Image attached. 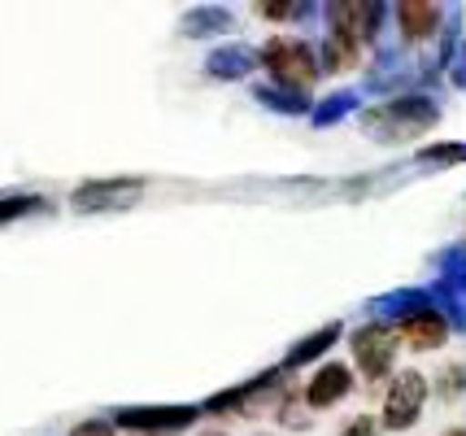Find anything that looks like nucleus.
<instances>
[{
  "label": "nucleus",
  "mask_w": 466,
  "mask_h": 436,
  "mask_svg": "<svg viewBox=\"0 0 466 436\" xmlns=\"http://www.w3.org/2000/svg\"><path fill=\"white\" fill-rule=\"evenodd\" d=\"M397 22H401V35H406V40H427V35L436 31V22H441V9L427 5V0H406V5L397 9Z\"/></svg>",
  "instance_id": "nucleus-10"
},
{
  "label": "nucleus",
  "mask_w": 466,
  "mask_h": 436,
  "mask_svg": "<svg viewBox=\"0 0 466 436\" xmlns=\"http://www.w3.org/2000/svg\"><path fill=\"white\" fill-rule=\"evenodd\" d=\"M26 209H40V201H31V197H14V201H0V223L5 218H18Z\"/></svg>",
  "instance_id": "nucleus-14"
},
{
  "label": "nucleus",
  "mask_w": 466,
  "mask_h": 436,
  "mask_svg": "<svg viewBox=\"0 0 466 436\" xmlns=\"http://www.w3.org/2000/svg\"><path fill=\"white\" fill-rule=\"evenodd\" d=\"M362 123L366 131H380L384 140H410V136H423L427 127L436 123V109H431V101H392L370 109Z\"/></svg>",
  "instance_id": "nucleus-1"
},
{
  "label": "nucleus",
  "mask_w": 466,
  "mask_h": 436,
  "mask_svg": "<svg viewBox=\"0 0 466 436\" xmlns=\"http://www.w3.org/2000/svg\"><path fill=\"white\" fill-rule=\"evenodd\" d=\"M345 436H375V419H353V423H349L345 428Z\"/></svg>",
  "instance_id": "nucleus-15"
},
{
  "label": "nucleus",
  "mask_w": 466,
  "mask_h": 436,
  "mask_svg": "<svg viewBox=\"0 0 466 436\" xmlns=\"http://www.w3.org/2000/svg\"><path fill=\"white\" fill-rule=\"evenodd\" d=\"M449 436H466V428H458V432H449Z\"/></svg>",
  "instance_id": "nucleus-17"
},
{
  "label": "nucleus",
  "mask_w": 466,
  "mask_h": 436,
  "mask_svg": "<svg viewBox=\"0 0 466 436\" xmlns=\"http://www.w3.org/2000/svg\"><path fill=\"white\" fill-rule=\"evenodd\" d=\"M353 62H358V44L340 31H331L327 35V70H349Z\"/></svg>",
  "instance_id": "nucleus-11"
},
{
  "label": "nucleus",
  "mask_w": 466,
  "mask_h": 436,
  "mask_svg": "<svg viewBox=\"0 0 466 436\" xmlns=\"http://www.w3.org/2000/svg\"><path fill=\"white\" fill-rule=\"evenodd\" d=\"M423 401H427V380L419 371H401L384 397V428H392V432L410 428L419 419V411H423Z\"/></svg>",
  "instance_id": "nucleus-3"
},
{
  "label": "nucleus",
  "mask_w": 466,
  "mask_h": 436,
  "mask_svg": "<svg viewBox=\"0 0 466 436\" xmlns=\"http://www.w3.org/2000/svg\"><path fill=\"white\" fill-rule=\"evenodd\" d=\"M197 419L192 406H162V411H118L122 428H144V432H175V428H187Z\"/></svg>",
  "instance_id": "nucleus-6"
},
{
  "label": "nucleus",
  "mask_w": 466,
  "mask_h": 436,
  "mask_svg": "<svg viewBox=\"0 0 466 436\" xmlns=\"http://www.w3.org/2000/svg\"><path fill=\"white\" fill-rule=\"evenodd\" d=\"M397 332L406 336L410 350H441L449 336V323L441 310L423 306V310H414V314H401V328H397Z\"/></svg>",
  "instance_id": "nucleus-5"
},
{
  "label": "nucleus",
  "mask_w": 466,
  "mask_h": 436,
  "mask_svg": "<svg viewBox=\"0 0 466 436\" xmlns=\"http://www.w3.org/2000/svg\"><path fill=\"white\" fill-rule=\"evenodd\" d=\"M262 62L284 87H305L314 84V75H319V62H314L309 44L301 40H270L262 48Z\"/></svg>",
  "instance_id": "nucleus-2"
},
{
  "label": "nucleus",
  "mask_w": 466,
  "mask_h": 436,
  "mask_svg": "<svg viewBox=\"0 0 466 436\" xmlns=\"http://www.w3.org/2000/svg\"><path fill=\"white\" fill-rule=\"evenodd\" d=\"M70 436H109V428H105V423H79Z\"/></svg>",
  "instance_id": "nucleus-16"
},
{
  "label": "nucleus",
  "mask_w": 466,
  "mask_h": 436,
  "mask_svg": "<svg viewBox=\"0 0 466 436\" xmlns=\"http://www.w3.org/2000/svg\"><path fill=\"white\" fill-rule=\"evenodd\" d=\"M331 22H336V31L349 35V40H370V31H375V22H380V5H358V0H340V5H331Z\"/></svg>",
  "instance_id": "nucleus-7"
},
{
  "label": "nucleus",
  "mask_w": 466,
  "mask_h": 436,
  "mask_svg": "<svg viewBox=\"0 0 466 436\" xmlns=\"http://www.w3.org/2000/svg\"><path fill=\"white\" fill-rule=\"evenodd\" d=\"M423 162H466V145H436V148H423Z\"/></svg>",
  "instance_id": "nucleus-13"
},
{
  "label": "nucleus",
  "mask_w": 466,
  "mask_h": 436,
  "mask_svg": "<svg viewBox=\"0 0 466 436\" xmlns=\"http://www.w3.org/2000/svg\"><path fill=\"white\" fill-rule=\"evenodd\" d=\"M140 192L136 179H114V184H87L79 188V197H75V206L79 209H96V206H109V209H122L131 197Z\"/></svg>",
  "instance_id": "nucleus-8"
},
{
  "label": "nucleus",
  "mask_w": 466,
  "mask_h": 436,
  "mask_svg": "<svg viewBox=\"0 0 466 436\" xmlns=\"http://www.w3.org/2000/svg\"><path fill=\"white\" fill-rule=\"evenodd\" d=\"M392 332H388L384 323H370V328H362V332L353 336V358H358V367H362L366 380H380V375H388V367H392Z\"/></svg>",
  "instance_id": "nucleus-4"
},
{
  "label": "nucleus",
  "mask_w": 466,
  "mask_h": 436,
  "mask_svg": "<svg viewBox=\"0 0 466 436\" xmlns=\"http://www.w3.org/2000/svg\"><path fill=\"white\" fill-rule=\"evenodd\" d=\"M349 384H353V375H349V367H340V362H331V367H323V371L309 380V389H305V397H309V406H336L340 397L349 393Z\"/></svg>",
  "instance_id": "nucleus-9"
},
{
  "label": "nucleus",
  "mask_w": 466,
  "mask_h": 436,
  "mask_svg": "<svg viewBox=\"0 0 466 436\" xmlns=\"http://www.w3.org/2000/svg\"><path fill=\"white\" fill-rule=\"evenodd\" d=\"M340 336V328H323V332L314 336V340H305V345H297V353L288 358V367H297V362H305V358H314V353H323V345H331Z\"/></svg>",
  "instance_id": "nucleus-12"
}]
</instances>
